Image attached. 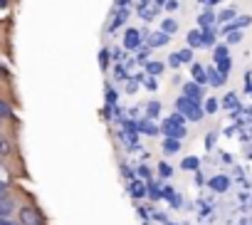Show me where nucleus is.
Wrapping results in <instances>:
<instances>
[{
  "mask_svg": "<svg viewBox=\"0 0 252 225\" xmlns=\"http://www.w3.org/2000/svg\"><path fill=\"white\" fill-rule=\"evenodd\" d=\"M0 198H8V183L0 181Z\"/></svg>",
  "mask_w": 252,
  "mask_h": 225,
  "instance_id": "33",
  "label": "nucleus"
},
{
  "mask_svg": "<svg viewBox=\"0 0 252 225\" xmlns=\"http://www.w3.org/2000/svg\"><path fill=\"white\" fill-rule=\"evenodd\" d=\"M163 134L171 136V139H183V136H186V124H178L173 117H168V119L163 122Z\"/></svg>",
  "mask_w": 252,
  "mask_h": 225,
  "instance_id": "2",
  "label": "nucleus"
},
{
  "mask_svg": "<svg viewBox=\"0 0 252 225\" xmlns=\"http://www.w3.org/2000/svg\"><path fill=\"white\" fill-rule=\"evenodd\" d=\"M218 99L213 96V99H205V104H203V109H205V114H213V111H218Z\"/></svg>",
  "mask_w": 252,
  "mask_h": 225,
  "instance_id": "21",
  "label": "nucleus"
},
{
  "mask_svg": "<svg viewBox=\"0 0 252 225\" xmlns=\"http://www.w3.org/2000/svg\"><path fill=\"white\" fill-rule=\"evenodd\" d=\"M124 47H126V50H139V47H141V32H139L136 28L126 30V35H124Z\"/></svg>",
  "mask_w": 252,
  "mask_h": 225,
  "instance_id": "3",
  "label": "nucleus"
},
{
  "mask_svg": "<svg viewBox=\"0 0 252 225\" xmlns=\"http://www.w3.org/2000/svg\"><path fill=\"white\" fill-rule=\"evenodd\" d=\"M218 20H220V23H227V20H235V10H222V13L218 15Z\"/></svg>",
  "mask_w": 252,
  "mask_h": 225,
  "instance_id": "25",
  "label": "nucleus"
},
{
  "mask_svg": "<svg viewBox=\"0 0 252 225\" xmlns=\"http://www.w3.org/2000/svg\"><path fill=\"white\" fill-rule=\"evenodd\" d=\"M198 23H200V28H203V30H213V28H215V25H213V23H215V15H213L210 10H205V13H200Z\"/></svg>",
  "mask_w": 252,
  "mask_h": 225,
  "instance_id": "9",
  "label": "nucleus"
},
{
  "mask_svg": "<svg viewBox=\"0 0 252 225\" xmlns=\"http://www.w3.org/2000/svg\"><path fill=\"white\" fill-rule=\"evenodd\" d=\"M149 72L151 74H161L163 72V64L161 62H149Z\"/></svg>",
  "mask_w": 252,
  "mask_h": 225,
  "instance_id": "29",
  "label": "nucleus"
},
{
  "mask_svg": "<svg viewBox=\"0 0 252 225\" xmlns=\"http://www.w3.org/2000/svg\"><path fill=\"white\" fill-rule=\"evenodd\" d=\"M10 117H13L10 104H8L5 99H0V122H3V119H10Z\"/></svg>",
  "mask_w": 252,
  "mask_h": 225,
  "instance_id": "17",
  "label": "nucleus"
},
{
  "mask_svg": "<svg viewBox=\"0 0 252 225\" xmlns=\"http://www.w3.org/2000/svg\"><path fill=\"white\" fill-rule=\"evenodd\" d=\"M158 111H161V104H158V101H151V104H149V119H151V117H158Z\"/></svg>",
  "mask_w": 252,
  "mask_h": 225,
  "instance_id": "27",
  "label": "nucleus"
},
{
  "mask_svg": "<svg viewBox=\"0 0 252 225\" xmlns=\"http://www.w3.org/2000/svg\"><path fill=\"white\" fill-rule=\"evenodd\" d=\"M168 37H171V35H166V32H161V30H158V32H154V35H151L149 45H151V47H163V45H168Z\"/></svg>",
  "mask_w": 252,
  "mask_h": 225,
  "instance_id": "10",
  "label": "nucleus"
},
{
  "mask_svg": "<svg viewBox=\"0 0 252 225\" xmlns=\"http://www.w3.org/2000/svg\"><path fill=\"white\" fill-rule=\"evenodd\" d=\"M222 101H225V106H227V109H232V106H237V96H235V94H227V96H225Z\"/></svg>",
  "mask_w": 252,
  "mask_h": 225,
  "instance_id": "30",
  "label": "nucleus"
},
{
  "mask_svg": "<svg viewBox=\"0 0 252 225\" xmlns=\"http://www.w3.org/2000/svg\"><path fill=\"white\" fill-rule=\"evenodd\" d=\"M213 45H215V28L203 30V47H213Z\"/></svg>",
  "mask_w": 252,
  "mask_h": 225,
  "instance_id": "18",
  "label": "nucleus"
},
{
  "mask_svg": "<svg viewBox=\"0 0 252 225\" xmlns=\"http://www.w3.org/2000/svg\"><path fill=\"white\" fill-rule=\"evenodd\" d=\"M18 218H20V225H47L45 218H42V213L37 208H32V205H23L20 213H18Z\"/></svg>",
  "mask_w": 252,
  "mask_h": 225,
  "instance_id": "1",
  "label": "nucleus"
},
{
  "mask_svg": "<svg viewBox=\"0 0 252 225\" xmlns=\"http://www.w3.org/2000/svg\"><path fill=\"white\" fill-rule=\"evenodd\" d=\"M0 225H20V223H10V220H0Z\"/></svg>",
  "mask_w": 252,
  "mask_h": 225,
  "instance_id": "39",
  "label": "nucleus"
},
{
  "mask_svg": "<svg viewBox=\"0 0 252 225\" xmlns=\"http://www.w3.org/2000/svg\"><path fill=\"white\" fill-rule=\"evenodd\" d=\"M0 5H8V0H0Z\"/></svg>",
  "mask_w": 252,
  "mask_h": 225,
  "instance_id": "41",
  "label": "nucleus"
},
{
  "mask_svg": "<svg viewBox=\"0 0 252 225\" xmlns=\"http://www.w3.org/2000/svg\"><path fill=\"white\" fill-rule=\"evenodd\" d=\"M161 173H163V176H171V168H168L166 163H161Z\"/></svg>",
  "mask_w": 252,
  "mask_h": 225,
  "instance_id": "38",
  "label": "nucleus"
},
{
  "mask_svg": "<svg viewBox=\"0 0 252 225\" xmlns=\"http://www.w3.org/2000/svg\"><path fill=\"white\" fill-rule=\"evenodd\" d=\"M10 151H13V146H10L8 136H3V134H0V156H8Z\"/></svg>",
  "mask_w": 252,
  "mask_h": 225,
  "instance_id": "20",
  "label": "nucleus"
},
{
  "mask_svg": "<svg viewBox=\"0 0 252 225\" xmlns=\"http://www.w3.org/2000/svg\"><path fill=\"white\" fill-rule=\"evenodd\" d=\"M178 57H181V62H190V60H193V52H190V47L181 50V52H178Z\"/></svg>",
  "mask_w": 252,
  "mask_h": 225,
  "instance_id": "28",
  "label": "nucleus"
},
{
  "mask_svg": "<svg viewBox=\"0 0 252 225\" xmlns=\"http://www.w3.org/2000/svg\"><path fill=\"white\" fill-rule=\"evenodd\" d=\"M193 79L198 84H208V72L200 67V64H193Z\"/></svg>",
  "mask_w": 252,
  "mask_h": 225,
  "instance_id": "16",
  "label": "nucleus"
},
{
  "mask_svg": "<svg viewBox=\"0 0 252 225\" xmlns=\"http://www.w3.org/2000/svg\"><path fill=\"white\" fill-rule=\"evenodd\" d=\"M139 131H146V134H158V127H154L151 124V119H146V122H139Z\"/></svg>",
  "mask_w": 252,
  "mask_h": 225,
  "instance_id": "19",
  "label": "nucleus"
},
{
  "mask_svg": "<svg viewBox=\"0 0 252 225\" xmlns=\"http://www.w3.org/2000/svg\"><path fill=\"white\" fill-rule=\"evenodd\" d=\"M225 57H227V50H225L222 45H220V47H215V62H218V60H225Z\"/></svg>",
  "mask_w": 252,
  "mask_h": 225,
  "instance_id": "31",
  "label": "nucleus"
},
{
  "mask_svg": "<svg viewBox=\"0 0 252 225\" xmlns=\"http://www.w3.org/2000/svg\"><path fill=\"white\" fill-rule=\"evenodd\" d=\"M188 47H203V32L200 30H190L188 32Z\"/></svg>",
  "mask_w": 252,
  "mask_h": 225,
  "instance_id": "13",
  "label": "nucleus"
},
{
  "mask_svg": "<svg viewBox=\"0 0 252 225\" xmlns=\"http://www.w3.org/2000/svg\"><path fill=\"white\" fill-rule=\"evenodd\" d=\"M210 188H213V191H218V193H225V191L230 188V181H227L225 176H215V178L210 181Z\"/></svg>",
  "mask_w": 252,
  "mask_h": 225,
  "instance_id": "8",
  "label": "nucleus"
},
{
  "mask_svg": "<svg viewBox=\"0 0 252 225\" xmlns=\"http://www.w3.org/2000/svg\"><path fill=\"white\" fill-rule=\"evenodd\" d=\"M183 94L188 96V99H193V101H203V84H198V82H188V84H183Z\"/></svg>",
  "mask_w": 252,
  "mask_h": 225,
  "instance_id": "4",
  "label": "nucleus"
},
{
  "mask_svg": "<svg viewBox=\"0 0 252 225\" xmlns=\"http://www.w3.org/2000/svg\"><path fill=\"white\" fill-rule=\"evenodd\" d=\"M250 23H252V18H250V15H240V18H235V23H230V25L225 28V32H232V30H245Z\"/></svg>",
  "mask_w": 252,
  "mask_h": 225,
  "instance_id": "6",
  "label": "nucleus"
},
{
  "mask_svg": "<svg viewBox=\"0 0 252 225\" xmlns=\"http://www.w3.org/2000/svg\"><path fill=\"white\" fill-rule=\"evenodd\" d=\"M129 3H131V0H116L119 8H129Z\"/></svg>",
  "mask_w": 252,
  "mask_h": 225,
  "instance_id": "37",
  "label": "nucleus"
},
{
  "mask_svg": "<svg viewBox=\"0 0 252 225\" xmlns=\"http://www.w3.org/2000/svg\"><path fill=\"white\" fill-rule=\"evenodd\" d=\"M203 117H205V109H203V104L193 101V104H190V109L186 111V119H188V122H200Z\"/></svg>",
  "mask_w": 252,
  "mask_h": 225,
  "instance_id": "5",
  "label": "nucleus"
},
{
  "mask_svg": "<svg viewBox=\"0 0 252 225\" xmlns=\"http://www.w3.org/2000/svg\"><path fill=\"white\" fill-rule=\"evenodd\" d=\"M13 210H15V205L10 198H0V220H8Z\"/></svg>",
  "mask_w": 252,
  "mask_h": 225,
  "instance_id": "7",
  "label": "nucleus"
},
{
  "mask_svg": "<svg viewBox=\"0 0 252 225\" xmlns=\"http://www.w3.org/2000/svg\"><path fill=\"white\" fill-rule=\"evenodd\" d=\"M240 40H242V32H240V30H232V32H227V42H230V45H237Z\"/></svg>",
  "mask_w": 252,
  "mask_h": 225,
  "instance_id": "24",
  "label": "nucleus"
},
{
  "mask_svg": "<svg viewBox=\"0 0 252 225\" xmlns=\"http://www.w3.org/2000/svg\"><path fill=\"white\" fill-rule=\"evenodd\" d=\"M183 168H188V171H193V168H198V159H195V156H188V159L183 161Z\"/></svg>",
  "mask_w": 252,
  "mask_h": 225,
  "instance_id": "26",
  "label": "nucleus"
},
{
  "mask_svg": "<svg viewBox=\"0 0 252 225\" xmlns=\"http://www.w3.org/2000/svg\"><path fill=\"white\" fill-rule=\"evenodd\" d=\"M163 151H166V154H176V151H181V139H171V136H166V141H163Z\"/></svg>",
  "mask_w": 252,
  "mask_h": 225,
  "instance_id": "14",
  "label": "nucleus"
},
{
  "mask_svg": "<svg viewBox=\"0 0 252 225\" xmlns=\"http://www.w3.org/2000/svg\"><path fill=\"white\" fill-rule=\"evenodd\" d=\"M156 84H158V82H156L154 77H149V79H146V87H149V89H156Z\"/></svg>",
  "mask_w": 252,
  "mask_h": 225,
  "instance_id": "35",
  "label": "nucleus"
},
{
  "mask_svg": "<svg viewBox=\"0 0 252 225\" xmlns=\"http://www.w3.org/2000/svg\"><path fill=\"white\" fill-rule=\"evenodd\" d=\"M215 69H218V72H222V74H227V72H230V57L218 60V62H215Z\"/></svg>",
  "mask_w": 252,
  "mask_h": 225,
  "instance_id": "22",
  "label": "nucleus"
},
{
  "mask_svg": "<svg viewBox=\"0 0 252 225\" xmlns=\"http://www.w3.org/2000/svg\"><path fill=\"white\" fill-rule=\"evenodd\" d=\"M106 60H109V52L104 50V52H101V67H104V69L109 67V62H106Z\"/></svg>",
  "mask_w": 252,
  "mask_h": 225,
  "instance_id": "34",
  "label": "nucleus"
},
{
  "mask_svg": "<svg viewBox=\"0 0 252 225\" xmlns=\"http://www.w3.org/2000/svg\"><path fill=\"white\" fill-rule=\"evenodd\" d=\"M126 18H129V10H126V8H121V10H119V15L114 18V23H111V28H119V25H121V23H124Z\"/></svg>",
  "mask_w": 252,
  "mask_h": 225,
  "instance_id": "23",
  "label": "nucleus"
},
{
  "mask_svg": "<svg viewBox=\"0 0 252 225\" xmlns=\"http://www.w3.org/2000/svg\"><path fill=\"white\" fill-rule=\"evenodd\" d=\"M176 8H178L176 0H168V3H166V10H176Z\"/></svg>",
  "mask_w": 252,
  "mask_h": 225,
  "instance_id": "36",
  "label": "nucleus"
},
{
  "mask_svg": "<svg viewBox=\"0 0 252 225\" xmlns=\"http://www.w3.org/2000/svg\"><path fill=\"white\" fill-rule=\"evenodd\" d=\"M225 77H227V74H222V72H218V69H210V72H208V84L220 87V84H225Z\"/></svg>",
  "mask_w": 252,
  "mask_h": 225,
  "instance_id": "11",
  "label": "nucleus"
},
{
  "mask_svg": "<svg viewBox=\"0 0 252 225\" xmlns=\"http://www.w3.org/2000/svg\"><path fill=\"white\" fill-rule=\"evenodd\" d=\"M213 3H218V0H205V5H213Z\"/></svg>",
  "mask_w": 252,
  "mask_h": 225,
  "instance_id": "40",
  "label": "nucleus"
},
{
  "mask_svg": "<svg viewBox=\"0 0 252 225\" xmlns=\"http://www.w3.org/2000/svg\"><path fill=\"white\" fill-rule=\"evenodd\" d=\"M161 32H166V35H173V32H178V23H176L173 18H166V20L161 23Z\"/></svg>",
  "mask_w": 252,
  "mask_h": 225,
  "instance_id": "15",
  "label": "nucleus"
},
{
  "mask_svg": "<svg viewBox=\"0 0 252 225\" xmlns=\"http://www.w3.org/2000/svg\"><path fill=\"white\" fill-rule=\"evenodd\" d=\"M131 195H134L136 200H141V198L146 195V186H144L141 181H136V178H131Z\"/></svg>",
  "mask_w": 252,
  "mask_h": 225,
  "instance_id": "12",
  "label": "nucleus"
},
{
  "mask_svg": "<svg viewBox=\"0 0 252 225\" xmlns=\"http://www.w3.org/2000/svg\"><path fill=\"white\" fill-rule=\"evenodd\" d=\"M156 3H158V5H161V3H168V0H156Z\"/></svg>",
  "mask_w": 252,
  "mask_h": 225,
  "instance_id": "42",
  "label": "nucleus"
},
{
  "mask_svg": "<svg viewBox=\"0 0 252 225\" xmlns=\"http://www.w3.org/2000/svg\"><path fill=\"white\" fill-rule=\"evenodd\" d=\"M168 64H171V67H178V64H181V57H178V52H173V55L168 57Z\"/></svg>",
  "mask_w": 252,
  "mask_h": 225,
  "instance_id": "32",
  "label": "nucleus"
}]
</instances>
